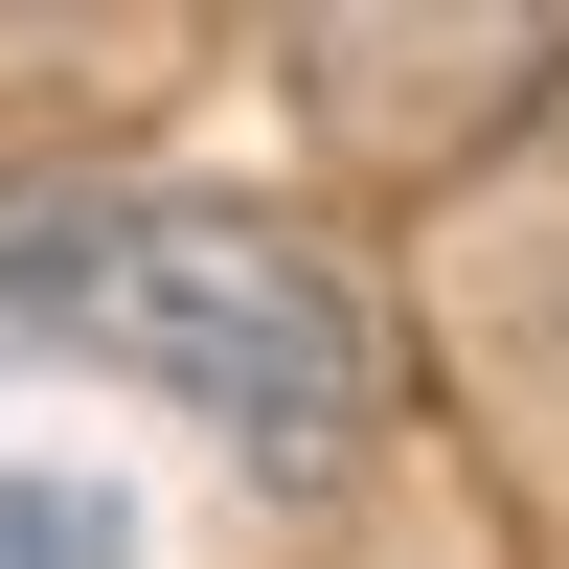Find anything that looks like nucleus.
I'll list each match as a JSON object with an SVG mask.
<instances>
[{
    "label": "nucleus",
    "instance_id": "obj_1",
    "mask_svg": "<svg viewBox=\"0 0 569 569\" xmlns=\"http://www.w3.org/2000/svg\"><path fill=\"white\" fill-rule=\"evenodd\" d=\"M0 342L23 365H137L273 501H319L365 456V410H388L365 297L273 206H182V182H0Z\"/></svg>",
    "mask_w": 569,
    "mask_h": 569
},
{
    "label": "nucleus",
    "instance_id": "obj_2",
    "mask_svg": "<svg viewBox=\"0 0 569 569\" xmlns=\"http://www.w3.org/2000/svg\"><path fill=\"white\" fill-rule=\"evenodd\" d=\"M0 569H137V501L69 456H0Z\"/></svg>",
    "mask_w": 569,
    "mask_h": 569
}]
</instances>
